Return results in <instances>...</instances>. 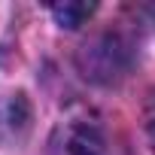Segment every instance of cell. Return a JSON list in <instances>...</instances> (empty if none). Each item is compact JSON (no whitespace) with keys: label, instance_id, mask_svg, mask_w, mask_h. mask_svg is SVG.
Wrapping results in <instances>:
<instances>
[{"label":"cell","instance_id":"1","mask_svg":"<svg viewBox=\"0 0 155 155\" xmlns=\"http://www.w3.org/2000/svg\"><path fill=\"white\" fill-rule=\"evenodd\" d=\"M58 137L61 143H55V155H119L104 128L94 122H67Z\"/></svg>","mask_w":155,"mask_h":155},{"label":"cell","instance_id":"2","mask_svg":"<svg viewBox=\"0 0 155 155\" xmlns=\"http://www.w3.org/2000/svg\"><path fill=\"white\" fill-rule=\"evenodd\" d=\"M91 12H94V3H58V6H52V15L58 18V25L70 28V31L85 25L91 18Z\"/></svg>","mask_w":155,"mask_h":155}]
</instances>
